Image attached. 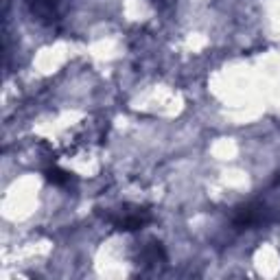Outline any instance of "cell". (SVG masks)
I'll return each instance as SVG.
<instances>
[{
    "instance_id": "6da1fadb",
    "label": "cell",
    "mask_w": 280,
    "mask_h": 280,
    "mask_svg": "<svg viewBox=\"0 0 280 280\" xmlns=\"http://www.w3.org/2000/svg\"><path fill=\"white\" fill-rule=\"evenodd\" d=\"M46 177L53 184H57V186H64V184H68V173H64L62 169H57V166H53V169H48L46 171Z\"/></svg>"
}]
</instances>
